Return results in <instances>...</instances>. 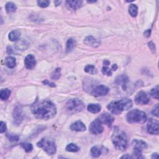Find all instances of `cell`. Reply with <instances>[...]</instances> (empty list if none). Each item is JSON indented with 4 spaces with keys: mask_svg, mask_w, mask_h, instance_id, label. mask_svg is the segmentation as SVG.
<instances>
[{
    "mask_svg": "<svg viewBox=\"0 0 159 159\" xmlns=\"http://www.w3.org/2000/svg\"><path fill=\"white\" fill-rule=\"evenodd\" d=\"M148 46L150 49V50L152 51H153V52H155V44L154 43H153L152 42H150L148 44Z\"/></svg>",
    "mask_w": 159,
    "mask_h": 159,
    "instance_id": "39",
    "label": "cell"
},
{
    "mask_svg": "<svg viewBox=\"0 0 159 159\" xmlns=\"http://www.w3.org/2000/svg\"><path fill=\"white\" fill-rule=\"evenodd\" d=\"M7 137L10 141H12V142H16L19 140V139L18 135H15L14 134H8L7 135Z\"/></svg>",
    "mask_w": 159,
    "mask_h": 159,
    "instance_id": "35",
    "label": "cell"
},
{
    "mask_svg": "<svg viewBox=\"0 0 159 159\" xmlns=\"http://www.w3.org/2000/svg\"><path fill=\"white\" fill-rule=\"evenodd\" d=\"M134 157L129 155H123L121 157V158H133Z\"/></svg>",
    "mask_w": 159,
    "mask_h": 159,
    "instance_id": "42",
    "label": "cell"
},
{
    "mask_svg": "<svg viewBox=\"0 0 159 159\" xmlns=\"http://www.w3.org/2000/svg\"><path fill=\"white\" fill-rule=\"evenodd\" d=\"M150 95L152 96L153 98H154L157 100L158 99V95H159V93H158V85H157V86L152 88L150 91Z\"/></svg>",
    "mask_w": 159,
    "mask_h": 159,
    "instance_id": "32",
    "label": "cell"
},
{
    "mask_svg": "<svg viewBox=\"0 0 159 159\" xmlns=\"http://www.w3.org/2000/svg\"><path fill=\"white\" fill-rule=\"evenodd\" d=\"M6 124L3 122V121H1V122H0V132L1 133H3L6 130Z\"/></svg>",
    "mask_w": 159,
    "mask_h": 159,
    "instance_id": "37",
    "label": "cell"
},
{
    "mask_svg": "<svg viewBox=\"0 0 159 159\" xmlns=\"http://www.w3.org/2000/svg\"><path fill=\"white\" fill-rule=\"evenodd\" d=\"M126 119L129 123H144L147 121V115L144 111L135 109L127 113Z\"/></svg>",
    "mask_w": 159,
    "mask_h": 159,
    "instance_id": "5",
    "label": "cell"
},
{
    "mask_svg": "<svg viewBox=\"0 0 159 159\" xmlns=\"http://www.w3.org/2000/svg\"><path fill=\"white\" fill-rule=\"evenodd\" d=\"M132 145L134 148V157L137 158H143V151L147 148V144L145 142L142 140L135 139L132 141Z\"/></svg>",
    "mask_w": 159,
    "mask_h": 159,
    "instance_id": "7",
    "label": "cell"
},
{
    "mask_svg": "<svg viewBox=\"0 0 159 159\" xmlns=\"http://www.w3.org/2000/svg\"><path fill=\"white\" fill-rule=\"evenodd\" d=\"M84 42L86 45L93 47H98L101 44V42L99 40L96 39L92 36H87L85 38L84 40Z\"/></svg>",
    "mask_w": 159,
    "mask_h": 159,
    "instance_id": "16",
    "label": "cell"
},
{
    "mask_svg": "<svg viewBox=\"0 0 159 159\" xmlns=\"http://www.w3.org/2000/svg\"><path fill=\"white\" fill-rule=\"evenodd\" d=\"M117 69V65L116 64L112 65V66L111 67V70L112 71H116Z\"/></svg>",
    "mask_w": 159,
    "mask_h": 159,
    "instance_id": "41",
    "label": "cell"
},
{
    "mask_svg": "<svg viewBox=\"0 0 159 159\" xmlns=\"http://www.w3.org/2000/svg\"><path fill=\"white\" fill-rule=\"evenodd\" d=\"M24 64L26 68L27 69H33L36 64V61L35 57L32 54L27 55L24 60Z\"/></svg>",
    "mask_w": 159,
    "mask_h": 159,
    "instance_id": "14",
    "label": "cell"
},
{
    "mask_svg": "<svg viewBox=\"0 0 159 159\" xmlns=\"http://www.w3.org/2000/svg\"><path fill=\"white\" fill-rule=\"evenodd\" d=\"M76 46V41L72 38L68 39L66 45V52H70Z\"/></svg>",
    "mask_w": 159,
    "mask_h": 159,
    "instance_id": "24",
    "label": "cell"
},
{
    "mask_svg": "<svg viewBox=\"0 0 159 159\" xmlns=\"http://www.w3.org/2000/svg\"><path fill=\"white\" fill-rule=\"evenodd\" d=\"M13 119H14V123L16 125L21 124L22 120H23V115H22V110L21 107L19 106H16L14 107L13 111Z\"/></svg>",
    "mask_w": 159,
    "mask_h": 159,
    "instance_id": "12",
    "label": "cell"
},
{
    "mask_svg": "<svg viewBox=\"0 0 159 159\" xmlns=\"http://www.w3.org/2000/svg\"><path fill=\"white\" fill-rule=\"evenodd\" d=\"M103 63H104V66H108L110 64V62L107 60H105Z\"/></svg>",
    "mask_w": 159,
    "mask_h": 159,
    "instance_id": "43",
    "label": "cell"
},
{
    "mask_svg": "<svg viewBox=\"0 0 159 159\" xmlns=\"http://www.w3.org/2000/svg\"><path fill=\"white\" fill-rule=\"evenodd\" d=\"M31 111L36 118L42 120H49L57 114L55 105L49 100H37L32 105Z\"/></svg>",
    "mask_w": 159,
    "mask_h": 159,
    "instance_id": "1",
    "label": "cell"
},
{
    "mask_svg": "<svg viewBox=\"0 0 159 159\" xmlns=\"http://www.w3.org/2000/svg\"><path fill=\"white\" fill-rule=\"evenodd\" d=\"M109 90L110 89L107 87L103 85H100L93 88L90 93L95 97H100V96H103L107 95L109 92Z\"/></svg>",
    "mask_w": 159,
    "mask_h": 159,
    "instance_id": "9",
    "label": "cell"
},
{
    "mask_svg": "<svg viewBox=\"0 0 159 159\" xmlns=\"http://www.w3.org/2000/svg\"><path fill=\"white\" fill-rule=\"evenodd\" d=\"M22 148L24 149L26 152H31L33 149V146L31 143H24L21 144Z\"/></svg>",
    "mask_w": 159,
    "mask_h": 159,
    "instance_id": "31",
    "label": "cell"
},
{
    "mask_svg": "<svg viewBox=\"0 0 159 159\" xmlns=\"http://www.w3.org/2000/svg\"><path fill=\"white\" fill-rule=\"evenodd\" d=\"M85 108L83 102L78 98H73L68 101L65 105V110L70 115L82 111Z\"/></svg>",
    "mask_w": 159,
    "mask_h": 159,
    "instance_id": "4",
    "label": "cell"
},
{
    "mask_svg": "<svg viewBox=\"0 0 159 159\" xmlns=\"http://www.w3.org/2000/svg\"><path fill=\"white\" fill-rule=\"evenodd\" d=\"M87 109L90 112L96 114V113H98L101 111V107L98 104H90L87 107Z\"/></svg>",
    "mask_w": 159,
    "mask_h": 159,
    "instance_id": "23",
    "label": "cell"
},
{
    "mask_svg": "<svg viewBox=\"0 0 159 159\" xmlns=\"http://www.w3.org/2000/svg\"><path fill=\"white\" fill-rule=\"evenodd\" d=\"M158 129H159V123L157 120L155 119H150L147 125V130L150 134H158Z\"/></svg>",
    "mask_w": 159,
    "mask_h": 159,
    "instance_id": "11",
    "label": "cell"
},
{
    "mask_svg": "<svg viewBox=\"0 0 159 159\" xmlns=\"http://www.w3.org/2000/svg\"><path fill=\"white\" fill-rule=\"evenodd\" d=\"M89 130L91 133L95 135L100 134L103 132L104 128L103 127V123L101 122L99 118L96 119L95 120L91 123Z\"/></svg>",
    "mask_w": 159,
    "mask_h": 159,
    "instance_id": "8",
    "label": "cell"
},
{
    "mask_svg": "<svg viewBox=\"0 0 159 159\" xmlns=\"http://www.w3.org/2000/svg\"><path fill=\"white\" fill-rule=\"evenodd\" d=\"M66 4L68 8L72 9L73 10H77L83 6L82 1H71V0H68L66 1Z\"/></svg>",
    "mask_w": 159,
    "mask_h": 159,
    "instance_id": "18",
    "label": "cell"
},
{
    "mask_svg": "<svg viewBox=\"0 0 159 159\" xmlns=\"http://www.w3.org/2000/svg\"><path fill=\"white\" fill-rule=\"evenodd\" d=\"M144 36L146 37H150V30L149 29V30H147L144 33Z\"/></svg>",
    "mask_w": 159,
    "mask_h": 159,
    "instance_id": "40",
    "label": "cell"
},
{
    "mask_svg": "<svg viewBox=\"0 0 159 159\" xmlns=\"http://www.w3.org/2000/svg\"><path fill=\"white\" fill-rule=\"evenodd\" d=\"M70 129L73 130V131L82 132L86 130L87 128L86 126H85V124L81 121H78L71 125Z\"/></svg>",
    "mask_w": 159,
    "mask_h": 159,
    "instance_id": "17",
    "label": "cell"
},
{
    "mask_svg": "<svg viewBox=\"0 0 159 159\" xmlns=\"http://www.w3.org/2000/svg\"><path fill=\"white\" fill-rule=\"evenodd\" d=\"M138 13V8L135 4H130L129 7V13L132 17H136Z\"/></svg>",
    "mask_w": 159,
    "mask_h": 159,
    "instance_id": "27",
    "label": "cell"
},
{
    "mask_svg": "<svg viewBox=\"0 0 159 159\" xmlns=\"http://www.w3.org/2000/svg\"><path fill=\"white\" fill-rule=\"evenodd\" d=\"M42 83H43L44 85H48V86H49V87H55V85L54 83L49 82L47 80H46L43 81Z\"/></svg>",
    "mask_w": 159,
    "mask_h": 159,
    "instance_id": "38",
    "label": "cell"
},
{
    "mask_svg": "<svg viewBox=\"0 0 159 159\" xmlns=\"http://www.w3.org/2000/svg\"><path fill=\"white\" fill-rule=\"evenodd\" d=\"M37 147L42 149L49 155H54L56 153L57 147L54 141L47 139L42 138L37 143Z\"/></svg>",
    "mask_w": 159,
    "mask_h": 159,
    "instance_id": "6",
    "label": "cell"
},
{
    "mask_svg": "<svg viewBox=\"0 0 159 159\" xmlns=\"http://www.w3.org/2000/svg\"><path fill=\"white\" fill-rule=\"evenodd\" d=\"M103 150V147H99V146H94L92 149H91V150H90L91 155L95 158L98 157L102 154Z\"/></svg>",
    "mask_w": 159,
    "mask_h": 159,
    "instance_id": "19",
    "label": "cell"
},
{
    "mask_svg": "<svg viewBox=\"0 0 159 159\" xmlns=\"http://www.w3.org/2000/svg\"><path fill=\"white\" fill-rule=\"evenodd\" d=\"M29 47V43H28L24 39H21L17 42L15 44V47L18 50H26Z\"/></svg>",
    "mask_w": 159,
    "mask_h": 159,
    "instance_id": "20",
    "label": "cell"
},
{
    "mask_svg": "<svg viewBox=\"0 0 159 159\" xmlns=\"http://www.w3.org/2000/svg\"><path fill=\"white\" fill-rule=\"evenodd\" d=\"M152 158H158V155L157 153L153 154V155H152Z\"/></svg>",
    "mask_w": 159,
    "mask_h": 159,
    "instance_id": "44",
    "label": "cell"
},
{
    "mask_svg": "<svg viewBox=\"0 0 159 159\" xmlns=\"http://www.w3.org/2000/svg\"><path fill=\"white\" fill-rule=\"evenodd\" d=\"M112 142L116 149L124 150L127 148V138L124 131L118 127H116L112 135Z\"/></svg>",
    "mask_w": 159,
    "mask_h": 159,
    "instance_id": "3",
    "label": "cell"
},
{
    "mask_svg": "<svg viewBox=\"0 0 159 159\" xmlns=\"http://www.w3.org/2000/svg\"><path fill=\"white\" fill-rule=\"evenodd\" d=\"M6 10L8 13H12L15 12L17 9V7L14 3L13 2H8L6 4Z\"/></svg>",
    "mask_w": 159,
    "mask_h": 159,
    "instance_id": "26",
    "label": "cell"
},
{
    "mask_svg": "<svg viewBox=\"0 0 159 159\" xmlns=\"http://www.w3.org/2000/svg\"><path fill=\"white\" fill-rule=\"evenodd\" d=\"M49 4L50 1H47V0H40V1H37V4L39 6L43 8L49 6Z\"/></svg>",
    "mask_w": 159,
    "mask_h": 159,
    "instance_id": "34",
    "label": "cell"
},
{
    "mask_svg": "<svg viewBox=\"0 0 159 159\" xmlns=\"http://www.w3.org/2000/svg\"><path fill=\"white\" fill-rule=\"evenodd\" d=\"M61 3H62L61 1H54L55 5H56L57 6H59V5H60Z\"/></svg>",
    "mask_w": 159,
    "mask_h": 159,
    "instance_id": "45",
    "label": "cell"
},
{
    "mask_svg": "<svg viewBox=\"0 0 159 159\" xmlns=\"http://www.w3.org/2000/svg\"><path fill=\"white\" fill-rule=\"evenodd\" d=\"M129 82V78L126 74H122L121 75L117 77L116 79V83L122 88L124 90H126L127 84Z\"/></svg>",
    "mask_w": 159,
    "mask_h": 159,
    "instance_id": "15",
    "label": "cell"
},
{
    "mask_svg": "<svg viewBox=\"0 0 159 159\" xmlns=\"http://www.w3.org/2000/svg\"><path fill=\"white\" fill-rule=\"evenodd\" d=\"M98 118L102 123L107 125V126L110 127H111L112 122L115 121L114 117L107 112H105L103 113V114H101Z\"/></svg>",
    "mask_w": 159,
    "mask_h": 159,
    "instance_id": "13",
    "label": "cell"
},
{
    "mask_svg": "<svg viewBox=\"0 0 159 159\" xmlns=\"http://www.w3.org/2000/svg\"><path fill=\"white\" fill-rule=\"evenodd\" d=\"M135 101L138 105H147L150 102V97L145 92L140 91L136 95Z\"/></svg>",
    "mask_w": 159,
    "mask_h": 159,
    "instance_id": "10",
    "label": "cell"
},
{
    "mask_svg": "<svg viewBox=\"0 0 159 159\" xmlns=\"http://www.w3.org/2000/svg\"><path fill=\"white\" fill-rule=\"evenodd\" d=\"M85 72H86L92 75H95L97 73V70H96V67L92 65H88L85 67L84 69Z\"/></svg>",
    "mask_w": 159,
    "mask_h": 159,
    "instance_id": "28",
    "label": "cell"
},
{
    "mask_svg": "<svg viewBox=\"0 0 159 159\" xmlns=\"http://www.w3.org/2000/svg\"><path fill=\"white\" fill-rule=\"evenodd\" d=\"M80 150L79 147L75 144L71 143L66 147V150L70 152H77Z\"/></svg>",
    "mask_w": 159,
    "mask_h": 159,
    "instance_id": "29",
    "label": "cell"
},
{
    "mask_svg": "<svg viewBox=\"0 0 159 159\" xmlns=\"http://www.w3.org/2000/svg\"><path fill=\"white\" fill-rule=\"evenodd\" d=\"M11 95V91L8 88L2 89L0 92V98L2 101L7 100Z\"/></svg>",
    "mask_w": 159,
    "mask_h": 159,
    "instance_id": "25",
    "label": "cell"
},
{
    "mask_svg": "<svg viewBox=\"0 0 159 159\" xmlns=\"http://www.w3.org/2000/svg\"><path fill=\"white\" fill-rule=\"evenodd\" d=\"M5 62V65H6L9 69H13V68L15 67L16 65V59L13 57H8L5 59L4 60Z\"/></svg>",
    "mask_w": 159,
    "mask_h": 159,
    "instance_id": "21",
    "label": "cell"
},
{
    "mask_svg": "<svg viewBox=\"0 0 159 159\" xmlns=\"http://www.w3.org/2000/svg\"><path fill=\"white\" fill-rule=\"evenodd\" d=\"M60 77H61V69L60 68H57L52 73L51 78H52V80H57L59 79Z\"/></svg>",
    "mask_w": 159,
    "mask_h": 159,
    "instance_id": "30",
    "label": "cell"
},
{
    "mask_svg": "<svg viewBox=\"0 0 159 159\" xmlns=\"http://www.w3.org/2000/svg\"><path fill=\"white\" fill-rule=\"evenodd\" d=\"M158 109H159L158 104H157L152 111V114L154 116H156L157 117H158Z\"/></svg>",
    "mask_w": 159,
    "mask_h": 159,
    "instance_id": "36",
    "label": "cell"
},
{
    "mask_svg": "<svg viewBox=\"0 0 159 159\" xmlns=\"http://www.w3.org/2000/svg\"><path fill=\"white\" fill-rule=\"evenodd\" d=\"M20 35L21 33L18 30H14L9 32L8 37L11 41L14 42L18 41L19 38L20 37Z\"/></svg>",
    "mask_w": 159,
    "mask_h": 159,
    "instance_id": "22",
    "label": "cell"
},
{
    "mask_svg": "<svg viewBox=\"0 0 159 159\" xmlns=\"http://www.w3.org/2000/svg\"><path fill=\"white\" fill-rule=\"evenodd\" d=\"M102 73H103L104 75H107V76H111L112 75V70L111 69L107 67V66H104L102 69Z\"/></svg>",
    "mask_w": 159,
    "mask_h": 159,
    "instance_id": "33",
    "label": "cell"
},
{
    "mask_svg": "<svg viewBox=\"0 0 159 159\" xmlns=\"http://www.w3.org/2000/svg\"><path fill=\"white\" fill-rule=\"evenodd\" d=\"M133 103L131 100L124 98L118 101H112L107 106V108L114 115H119L124 111L130 109Z\"/></svg>",
    "mask_w": 159,
    "mask_h": 159,
    "instance_id": "2",
    "label": "cell"
}]
</instances>
